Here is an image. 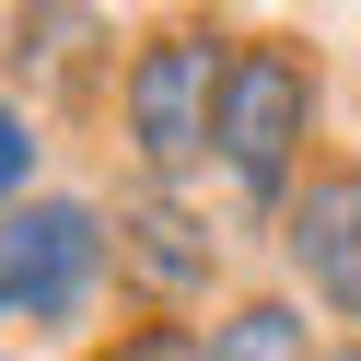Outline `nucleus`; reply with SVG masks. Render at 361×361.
Listing matches in <instances>:
<instances>
[{
    "mask_svg": "<svg viewBox=\"0 0 361 361\" xmlns=\"http://www.w3.org/2000/svg\"><path fill=\"white\" fill-rule=\"evenodd\" d=\"M326 152V59L291 24H233V59H221V105H210V175L233 187V210L280 221L303 164Z\"/></svg>",
    "mask_w": 361,
    "mask_h": 361,
    "instance_id": "nucleus-1",
    "label": "nucleus"
},
{
    "mask_svg": "<svg viewBox=\"0 0 361 361\" xmlns=\"http://www.w3.org/2000/svg\"><path fill=\"white\" fill-rule=\"evenodd\" d=\"M221 59H233V24L221 12H140L105 47V128H117V152H128L140 187H198L210 175Z\"/></svg>",
    "mask_w": 361,
    "mask_h": 361,
    "instance_id": "nucleus-2",
    "label": "nucleus"
},
{
    "mask_svg": "<svg viewBox=\"0 0 361 361\" xmlns=\"http://www.w3.org/2000/svg\"><path fill=\"white\" fill-rule=\"evenodd\" d=\"M94 35H117V24H105V12H12V24H0V71H12V94L35 105V82H59V71L94 59Z\"/></svg>",
    "mask_w": 361,
    "mask_h": 361,
    "instance_id": "nucleus-7",
    "label": "nucleus"
},
{
    "mask_svg": "<svg viewBox=\"0 0 361 361\" xmlns=\"http://www.w3.org/2000/svg\"><path fill=\"white\" fill-rule=\"evenodd\" d=\"M314 361H361V338H326V350H314Z\"/></svg>",
    "mask_w": 361,
    "mask_h": 361,
    "instance_id": "nucleus-10",
    "label": "nucleus"
},
{
    "mask_svg": "<svg viewBox=\"0 0 361 361\" xmlns=\"http://www.w3.org/2000/svg\"><path fill=\"white\" fill-rule=\"evenodd\" d=\"M35 187H47V128H35V105L12 94V82H0V221L24 210Z\"/></svg>",
    "mask_w": 361,
    "mask_h": 361,
    "instance_id": "nucleus-8",
    "label": "nucleus"
},
{
    "mask_svg": "<svg viewBox=\"0 0 361 361\" xmlns=\"http://www.w3.org/2000/svg\"><path fill=\"white\" fill-rule=\"evenodd\" d=\"M117 303V257H105V198L94 187H35L0 221V326L24 338H94Z\"/></svg>",
    "mask_w": 361,
    "mask_h": 361,
    "instance_id": "nucleus-3",
    "label": "nucleus"
},
{
    "mask_svg": "<svg viewBox=\"0 0 361 361\" xmlns=\"http://www.w3.org/2000/svg\"><path fill=\"white\" fill-rule=\"evenodd\" d=\"M105 257H117V303L140 314H175V326H198V314L233 303V233L210 221V198L198 187H140V175H117L105 187Z\"/></svg>",
    "mask_w": 361,
    "mask_h": 361,
    "instance_id": "nucleus-4",
    "label": "nucleus"
},
{
    "mask_svg": "<svg viewBox=\"0 0 361 361\" xmlns=\"http://www.w3.org/2000/svg\"><path fill=\"white\" fill-rule=\"evenodd\" d=\"M0 361H24V350H0Z\"/></svg>",
    "mask_w": 361,
    "mask_h": 361,
    "instance_id": "nucleus-11",
    "label": "nucleus"
},
{
    "mask_svg": "<svg viewBox=\"0 0 361 361\" xmlns=\"http://www.w3.org/2000/svg\"><path fill=\"white\" fill-rule=\"evenodd\" d=\"M94 361H198V326H175V314H140V326L94 338Z\"/></svg>",
    "mask_w": 361,
    "mask_h": 361,
    "instance_id": "nucleus-9",
    "label": "nucleus"
},
{
    "mask_svg": "<svg viewBox=\"0 0 361 361\" xmlns=\"http://www.w3.org/2000/svg\"><path fill=\"white\" fill-rule=\"evenodd\" d=\"M326 338L303 326L291 291H233L221 314H198V361H314Z\"/></svg>",
    "mask_w": 361,
    "mask_h": 361,
    "instance_id": "nucleus-6",
    "label": "nucleus"
},
{
    "mask_svg": "<svg viewBox=\"0 0 361 361\" xmlns=\"http://www.w3.org/2000/svg\"><path fill=\"white\" fill-rule=\"evenodd\" d=\"M268 245H280V291L314 314H338V338H361V152H314L303 187H291V210L268 221Z\"/></svg>",
    "mask_w": 361,
    "mask_h": 361,
    "instance_id": "nucleus-5",
    "label": "nucleus"
}]
</instances>
